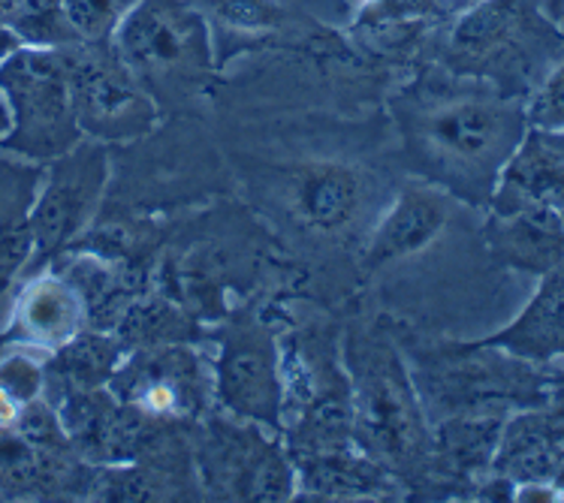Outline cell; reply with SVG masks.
Returning a JSON list of instances; mask_svg holds the SVG:
<instances>
[{
  "instance_id": "obj_1",
  "label": "cell",
  "mask_w": 564,
  "mask_h": 503,
  "mask_svg": "<svg viewBox=\"0 0 564 503\" xmlns=\"http://www.w3.org/2000/svg\"><path fill=\"white\" fill-rule=\"evenodd\" d=\"M395 114L420 178L471 208H489L501 172L529 136L525 100L492 85L416 94Z\"/></svg>"
},
{
  "instance_id": "obj_2",
  "label": "cell",
  "mask_w": 564,
  "mask_h": 503,
  "mask_svg": "<svg viewBox=\"0 0 564 503\" xmlns=\"http://www.w3.org/2000/svg\"><path fill=\"white\" fill-rule=\"evenodd\" d=\"M357 447L395 473L432 468L429 413L390 335L357 329L345 347Z\"/></svg>"
},
{
  "instance_id": "obj_3",
  "label": "cell",
  "mask_w": 564,
  "mask_h": 503,
  "mask_svg": "<svg viewBox=\"0 0 564 503\" xmlns=\"http://www.w3.org/2000/svg\"><path fill=\"white\" fill-rule=\"evenodd\" d=\"M109 46L158 106L187 103L215 69L208 19L194 0H139Z\"/></svg>"
},
{
  "instance_id": "obj_4",
  "label": "cell",
  "mask_w": 564,
  "mask_h": 503,
  "mask_svg": "<svg viewBox=\"0 0 564 503\" xmlns=\"http://www.w3.org/2000/svg\"><path fill=\"white\" fill-rule=\"evenodd\" d=\"M423 407L447 416H505L550 401V371L474 341L447 343L414 368Z\"/></svg>"
},
{
  "instance_id": "obj_5",
  "label": "cell",
  "mask_w": 564,
  "mask_h": 503,
  "mask_svg": "<svg viewBox=\"0 0 564 503\" xmlns=\"http://www.w3.org/2000/svg\"><path fill=\"white\" fill-rule=\"evenodd\" d=\"M562 40V31L543 19L534 0H480L453 28L447 64L459 76L519 97L513 88L529 85L538 64Z\"/></svg>"
},
{
  "instance_id": "obj_6",
  "label": "cell",
  "mask_w": 564,
  "mask_h": 503,
  "mask_svg": "<svg viewBox=\"0 0 564 503\" xmlns=\"http://www.w3.org/2000/svg\"><path fill=\"white\" fill-rule=\"evenodd\" d=\"M0 94L10 109L3 151L48 163L85 139L73 109L64 48L19 46L10 52L0 61Z\"/></svg>"
},
{
  "instance_id": "obj_7",
  "label": "cell",
  "mask_w": 564,
  "mask_h": 503,
  "mask_svg": "<svg viewBox=\"0 0 564 503\" xmlns=\"http://www.w3.org/2000/svg\"><path fill=\"white\" fill-rule=\"evenodd\" d=\"M196 477L215 501H293L296 464L275 431L239 416H212L194 444Z\"/></svg>"
},
{
  "instance_id": "obj_8",
  "label": "cell",
  "mask_w": 564,
  "mask_h": 503,
  "mask_svg": "<svg viewBox=\"0 0 564 503\" xmlns=\"http://www.w3.org/2000/svg\"><path fill=\"white\" fill-rule=\"evenodd\" d=\"M109 182L112 151L106 142L88 136L43 166L34 203V260L24 275L46 269L85 239L104 208Z\"/></svg>"
},
{
  "instance_id": "obj_9",
  "label": "cell",
  "mask_w": 564,
  "mask_h": 503,
  "mask_svg": "<svg viewBox=\"0 0 564 503\" xmlns=\"http://www.w3.org/2000/svg\"><path fill=\"white\" fill-rule=\"evenodd\" d=\"M212 390L224 413L281 435L284 423V368L281 338L251 310H239L218 332Z\"/></svg>"
},
{
  "instance_id": "obj_10",
  "label": "cell",
  "mask_w": 564,
  "mask_h": 503,
  "mask_svg": "<svg viewBox=\"0 0 564 503\" xmlns=\"http://www.w3.org/2000/svg\"><path fill=\"white\" fill-rule=\"evenodd\" d=\"M64 52L73 109L85 136L124 145L154 133L161 106L118 61L109 43H76Z\"/></svg>"
},
{
  "instance_id": "obj_11",
  "label": "cell",
  "mask_w": 564,
  "mask_h": 503,
  "mask_svg": "<svg viewBox=\"0 0 564 503\" xmlns=\"http://www.w3.org/2000/svg\"><path fill=\"white\" fill-rule=\"evenodd\" d=\"M109 392L145 419L161 423L203 416L208 398H215L212 374L185 343L139 350L121 359L109 378Z\"/></svg>"
},
{
  "instance_id": "obj_12",
  "label": "cell",
  "mask_w": 564,
  "mask_h": 503,
  "mask_svg": "<svg viewBox=\"0 0 564 503\" xmlns=\"http://www.w3.org/2000/svg\"><path fill=\"white\" fill-rule=\"evenodd\" d=\"M284 208L312 236L341 239L371 206V178L347 161H305L284 175Z\"/></svg>"
},
{
  "instance_id": "obj_13",
  "label": "cell",
  "mask_w": 564,
  "mask_h": 503,
  "mask_svg": "<svg viewBox=\"0 0 564 503\" xmlns=\"http://www.w3.org/2000/svg\"><path fill=\"white\" fill-rule=\"evenodd\" d=\"M91 326L82 289L58 269H40L19 277V289L0 326V343H24L40 353H58Z\"/></svg>"
},
{
  "instance_id": "obj_14",
  "label": "cell",
  "mask_w": 564,
  "mask_h": 503,
  "mask_svg": "<svg viewBox=\"0 0 564 503\" xmlns=\"http://www.w3.org/2000/svg\"><path fill=\"white\" fill-rule=\"evenodd\" d=\"M456 203L438 184L408 182L371 223L362 241L366 272H383L390 265L408 263L426 253L447 232L456 215Z\"/></svg>"
},
{
  "instance_id": "obj_15",
  "label": "cell",
  "mask_w": 564,
  "mask_h": 503,
  "mask_svg": "<svg viewBox=\"0 0 564 503\" xmlns=\"http://www.w3.org/2000/svg\"><path fill=\"white\" fill-rule=\"evenodd\" d=\"M564 464V404L546 401L507 416L492 470L513 482H553Z\"/></svg>"
},
{
  "instance_id": "obj_16",
  "label": "cell",
  "mask_w": 564,
  "mask_h": 503,
  "mask_svg": "<svg viewBox=\"0 0 564 503\" xmlns=\"http://www.w3.org/2000/svg\"><path fill=\"white\" fill-rule=\"evenodd\" d=\"M484 239L498 265L525 275L541 277L564 260V227L546 208L531 203L489 208Z\"/></svg>"
},
{
  "instance_id": "obj_17",
  "label": "cell",
  "mask_w": 564,
  "mask_h": 503,
  "mask_svg": "<svg viewBox=\"0 0 564 503\" xmlns=\"http://www.w3.org/2000/svg\"><path fill=\"white\" fill-rule=\"evenodd\" d=\"M474 343L496 347L541 368L564 359V260L543 272L538 289L513 320Z\"/></svg>"
},
{
  "instance_id": "obj_18",
  "label": "cell",
  "mask_w": 564,
  "mask_h": 503,
  "mask_svg": "<svg viewBox=\"0 0 564 503\" xmlns=\"http://www.w3.org/2000/svg\"><path fill=\"white\" fill-rule=\"evenodd\" d=\"M46 163L0 149V289L7 293L34 260V203Z\"/></svg>"
},
{
  "instance_id": "obj_19",
  "label": "cell",
  "mask_w": 564,
  "mask_h": 503,
  "mask_svg": "<svg viewBox=\"0 0 564 503\" xmlns=\"http://www.w3.org/2000/svg\"><path fill=\"white\" fill-rule=\"evenodd\" d=\"M293 464H296V494H308L314 501H366V497L395 492L390 470L366 456L362 449L302 456Z\"/></svg>"
},
{
  "instance_id": "obj_20",
  "label": "cell",
  "mask_w": 564,
  "mask_h": 503,
  "mask_svg": "<svg viewBox=\"0 0 564 503\" xmlns=\"http://www.w3.org/2000/svg\"><path fill=\"white\" fill-rule=\"evenodd\" d=\"M519 203L546 208L564 227V157L534 130H529V136L522 139L517 154L501 172L489 208Z\"/></svg>"
},
{
  "instance_id": "obj_21",
  "label": "cell",
  "mask_w": 564,
  "mask_h": 503,
  "mask_svg": "<svg viewBox=\"0 0 564 503\" xmlns=\"http://www.w3.org/2000/svg\"><path fill=\"white\" fill-rule=\"evenodd\" d=\"M3 24L19 40V46L69 48L82 43L79 34L69 24L64 0H22L19 10Z\"/></svg>"
},
{
  "instance_id": "obj_22",
  "label": "cell",
  "mask_w": 564,
  "mask_h": 503,
  "mask_svg": "<svg viewBox=\"0 0 564 503\" xmlns=\"http://www.w3.org/2000/svg\"><path fill=\"white\" fill-rule=\"evenodd\" d=\"M48 356L24 343H0V390L22 404L46 398Z\"/></svg>"
},
{
  "instance_id": "obj_23",
  "label": "cell",
  "mask_w": 564,
  "mask_h": 503,
  "mask_svg": "<svg viewBox=\"0 0 564 503\" xmlns=\"http://www.w3.org/2000/svg\"><path fill=\"white\" fill-rule=\"evenodd\" d=\"M196 10L230 31L269 34L284 22V7L278 0H194Z\"/></svg>"
},
{
  "instance_id": "obj_24",
  "label": "cell",
  "mask_w": 564,
  "mask_h": 503,
  "mask_svg": "<svg viewBox=\"0 0 564 503\" xmlns=\"http://www.w3.org/2000/svg\"><path fill=\"white\" fill-rule=\"evenodd\" d=\"M139 0H64V10L82 43H109Z\"/></svg>"
},
{
  "instance_id": "obj_25",
  "label": "cell",
  "mask_w": 564,
  "mask_h": 503,
  "mask_svg": "<svg viewBox=\"0 0 564 503\" xmlns=\"http://www.w3.org/2000/svg\"><path fill=\"white\" fill-rule=\"evenodd\" d=\"M525 121L529 130L541 136H562L564 133V57L546 67L541 81L531 88L525 100Z\"/></svg>"
},
{
  "instance_id": "obj_26",
  "label": "cell",
  "mask_w": 564,
  "mask_h": 503,
  "mask_svg": "<svg viewBox=\"0 0 564 503\" xmlns=\"http://www.w3.org/2000/svg\"><path fill=\"white\" fill-rule=\"evenodd\" d=\"M534 3H538V10L543 12V19L553 22L564 34V0H534Z\"/></svg>"
},
{
  "instance_id": "obj_27",
  "label": "cell",
  "mask_w": 564,
  "mask_h": 503,
  "mask_svg": "<svg viewBox=\"0 0 564 503\" xmlns=\"http://www.w3.org/2000/svg\"><path fill=\"white\" fill-rule=\"evenodd\" d=\"M15 48H19V40L10 34V28H7V24L0 22V61L10 55V52H15Z\"/></svg>"
},
{
  "instance_id": "obj_28",
  "label": "cell",
  "mask_w": 564,
  "mask_h": 503,
  "mask_svg": "<svg viewBox=\"0 0 564 503\" xmlns=\"http://www.w3.org/2000/svg\"><path fill=\"white\" fill-rule=\"evenodd\" d=\"M550 401H555V404H564V371H555V374H550Z\"/></svg>"
},
{
  "instance_id": "obj_29",
  "label": "cell",
  "mask_w": 564,
  "mask_h": 503,
  "mask_svg": "<svg viewBox=\"0 0 564 503\" xmlns=\"http://www.w3.org/2000/svg\"><path fill=\"white\" fill-rule=\"evenodd\" d=\"M7 130H10V109H7V100H3V94H0V142L7 136Z\"/></svg>"
},
{
  "instance_id": "obj_30",
  "label": "cell",
  "mask_w": 564,
  "mask_h": 503,
  "mask_svg": "<svg viewBox=\"0 0 564 503\" xmlns=\"http://www.w3.org/2000/svg\"><path fill=\"white\" fill-rule=\"evenodd\" d=\"M19 3H22V0H0V22H7L12 12L19 10Z\"/></svg>"
},
{
  "instance_id": "obj_31",
  "label": "cell",
  "mask_w": 564,
  "mask_h": 503,
  "mask_svg": "<svg viewBox=\"0 0 564 503\" xmlns=\"http://www.w3.org/2000/svg\"><path fill=\"white\" fill-rule=\"evenodd\" d=\"M543 139H546V142H550V145H553V149L564 157V133L562 136H543Z\"/></svg>"
},
{
  "instance_id": "obj_32",
  "label": "cell",
  "mask_w": 564,
  "mask_h": 503,
  "mask_svg": "<svg viewBox=\"0 0 564 503\" xmlns=\"http://www.w3.org/2000/svg\"><path fill=\"white\" fill-rule=\"evenodd\" d=\"M444 3H449V7H465V10H468V7L480 3V0H444Z\"/></svg>"
},
{
  "instance_id": "obj_33",
  "label": "cell",
  "mask_w": 564,
  "mask_h": 503,
  "mask_svg": "<svg viewBox=\"0 0 564 503\" xmlns=\"http://www.w3.org/2000/svg\"><path fill=\"white\" fill-rule=\"evenodd\" d=\"M0 296H3V289H0Z\"/></svg>"
}]
</instances>
